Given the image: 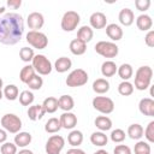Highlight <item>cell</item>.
I'll use <instances>...</instances> for the list:
<instances>
[{
	"mask_svg": "<svg viewBox=\"0 0 154 154\" xmlns=\"http://www.w3.org/2000/svg\"><path fill=\"white\" fill-rule=\"evenodd\" d=\"M24 34V20L18 13H5L0 18V42L6 46L18 43Z\"/></svg>",
	"mask_w": 154,
	"mask_h": 154,
	"instance_id": "6da1fadb",
	"label": "cell"
},
{
	"mask_svg": "<svg viewBox=\"0 0 154 154\" xmlns=\"http://www.w3.org/2000/svg\"><path fill=\"white\" fill-rule=\"evenodd\" d=\"M153 78V69L148 65L140 66L135 73V87L137 90H146L150 87Z\"/></svg>",
	"mask_w": 154,
	"mask_h": 154,
	"instance_id": "7a4b0ae2",
	"label": "cell"
},
{
	"mask_svg": "<svg viewBox=\"0 0 154 154\" xmlns=\"http://www.w3.org/2000/svg\"><path fill=\"white\" fill-rule=\"evenodd\" d=\"M31 66L34 67L35 72H37V75H41V76L49 75L52 72V69H53L52 63L43 54H36L31 61Z\"/></svg>",
	"mask_w": 154,
	"mask_h": 154,
	"instance_id": "3957f363",
	"label": "cell"
},
{
	"mask_svg": "<svg viewBox=\"0 0 154 154\" xmlns=\"http://www.w3.org/2000/svg\"><path fill=\"white\" fill-rule=\"evenodd\" d=\"M0 122H1V125H2V128H4V130L6 132L17 134L22 129V120H20V118L18 116L13 114V113H6L5 116H2Z\"/></svg>",
	"mask_w": 154,
	"mask_h": 154,
	"instance_id": "277c9868",
	"label": "cell"
},
{
	"mask_svg": "<svg viewBox=\"0 0 154 154\" xmlns=\"http://www.w3.org/2000/svg\"><path fill=\"white\" fill-rule=\"evenodd\" d=\"M88 73L87 71H84L83 69H76L73 71H71L69 73V76L66 77V85L71 87V88H76V87H82L84 84H87L88 82Z\"/></svg>",
	"mask_w": 154,
	"mask_h": 154,
	"instance_id": "5b68a950",
	"label": "cell"
},
{
	"mask_svg": "<svg viewBox=\"0 0 154 154\" xmlns=\"http://www.w3.org/2000/svg\"><path fill=\"white\" fill-rule=\"evenodd\" d=\"M94 48L95 52L103 58H116L119 52L118 46L111 41H99Z\"/></svg>",
	"mask_w": 154,
	"mask_h": 154,
	"instance_id": "8992f818",
	"label": "cell"
},
{
	"mask_svg": "<svg viewBox=\"0 0 154 154\" xmlns=\"http://www.w3.org/2000/svg\"><path fill=\"white\" fill-rule=\"evenodd\" d=\"M26 42L36 49H45L48 46V37L41 31L30 30L26 34Z\"/></svg>",
	"mask_w": 154,
	"mask_h": 154,
	"instance_id": "52a82bcc",
	"label": "cell"
},
{
	"mask_svg": "<svg viewBox=\"0 0 154 154\" xmlns=\"http://www.w3.org/2000/svg\"><path fill=\"white\" fill-rule=\"evenodd\" d=\"M93 107L102 114H109L114 111V102L107 96H95L91 101Z\"/></svg>",
	"mask_w": 154,
	"mask_h": 154,
	"instance_id": "ba28073f",
	"label": "cell"
},
{
	"mask_svg": "<svg viewBox=\"0 0 154 154\" xmlns=\"http://www.w3.org/2000/svg\"><path fill=\"white\" fill-rule=\"evenodd\" d=\"M81 17L76 11H67L61 18L60 26L64 31H73L79 24Z\"/></svg>",
	"mask_w": 154,
	"mask_h": 154,
	"instance_id": "9c48e42d",
	"label": "cell"
},
{
	"mask_svg": "<svg viewBox=\"0 0 154 154\" xmlns=\"http://www.w3.org/2000/svg\"><path fill=\"white\" fill-rule=\"evenodd\" d=\"M65 140L60 135H52L48 141L46 142V153L47 154H60V152L64 149Z\"/></svg>",
	"mask_w": 154,
	"mask_h": 154,
	"instance_id": "30bf717a",
	"label": "cell"
},
{
	"mask_svg": "<svg viewBox=\"0 0 154 154\" xmlns=\"http://www.w3.org/2000/svg\"><path fill=\"white\" fill-rule=\"evenodd\" d=\"M26 24L31 30L38 31L45 24V18L40 12H31L26 18Z\"/></svg>",
	"mask_w": 154,
	"mask_h": 154,
	"instance_id": "8fae6325",
	"label": "cell"
},
{
	"mask_svg": "<svg viewBox=\"0 0 154 154\" xmlns=\"http://www.w3.org/2000/svg\"><path fill=\"white\" fill-rule=\"evenodd\" d=\"M61 128L66 130H72L77 125V116L72 112H64L59 118Z\"/></svg>",
	"mask_w": 154,
	"mask_h": 154,
	"instance_id": "7c38bea8",
	"label": "cell"
},
{
	"mask_svg": "<svg viewBox=\"0 0 154 154\" xmlns=\"http://www.w3.org/2000/svg\"><path fill=\"white\" fill-rule=\"evenodd\" d=\"M89 23L93 29H103L107 25V17L102 12H94L89 18Z\"/></svg>",
	"mask_w": 154,
	"mask_h": 154,
	"instance_id": "4fadbf2b",
	"label": "cell"
},
{
	"mask_svg": "<svg viewBox=\"0 0 154 154\" xmlns=\"http://www.w3.org/2000/svg\"><path fill=\"white\" fill-rule=\"evenodd\" d=\"M138 109L144 116L154 117V100L150 99V97L141 99V101L138 103Z\"/></svg>",
	"mask_w": 154,
	"mask_h": 154,
	"instance_id": "5bb4252c",
	"label": "cell"
},
{
	"mask_svg": "<svg viewBox=\"0 0 154 154\" xmlns=\"http://www.w3.org/2000/svg\"><path fill=\"white\" fill-rule=\"evenodd\" d=\"M118 19H119V23L124 26H130L134 20H135V14H134V11L125 7L123 10H120L119 14H118Z\"/></svg>",
	"mask_w": 154,
	"mask_h": 154,
	"instance_id": "9a60e30c",
	"label": "cell"
},
{
	"mask_svg": "<svg viewBox=\"0 0 154 154\" xmlns=\"http://www.w3.org/2000/svg\"><path fill=\"white\" fill-rule=\"evenodd\" d=\"M106 35L112 41H119L123 37V29L118 24L111 23V24L106 25Z\"/></svg>",
	"mask_w": 154,
	"mask_h": 154,
	"instance_id": "2e32d148",
	"label": "cell"
},
{
	"mask_svg": "<svg viewBox=\"0 0 154 154\" xmlns=\"http://www.w3.org/2000/svg\"><path fill=\"white\" fill-rule=\"evenodd\" d=\"M31 134L30 132H26V131H19L14 136V144L17 147H20V148H25L26 146H29L31 143Z\"/></svg>",
	"mask_w": 154,
	"mask_h": 154,
	"instance_id": "e0dca14e",
	"label": "cell"
},
{
	"mask_svg": "<svg viewBox=\"0 0 154 154\" xmlns=\"http://www.w3.org/2000/svg\"><path fill=\"white\" fill-rule=\"evenodd\" d=\"M136 25L141 31H149L153 26V20L152 17L148 14H140L136 19Z\"/></svg>",
	"mask_w": 154,
	"mask_h": 154,
	"instance_id": "ac0fdd59",
	"label": "cell"
},
{
	"mask_svg": "<svg viewBox=\"0 0 154 154\" xmlns=\"http://www.w3.org/2000/svg\"><path fill=\"white\" fill-rule=\"evenodd\" d=\"M71 66H72V61L67 57H60L54 63V69L59 73H64V72L69 71L71 69Z\"/></svg>",
	"mask_w": 154,
	"mask_h": 154,
	"instance_id": "d6986e66",
	"label": "cell"
},
{
	"mask_svg": "<svg viewBox=\"0 0 154 154\" xmlns=\"http://www.w3.org/2000/svg\"><path fill=\"white\" fill-rule=\"evenodd\" d=\"M93 36H94V31L88 25H83V26H81L77 30V40H79V41H82L84 43L90 42L91 38H93Z\"/></svg>",
	"mask_w": 154,
	"mask_h": 154,
	"instance_id": "ffe728a7",
	"label": "cell"
},
{
	"mask_svg": "<svg viewBox=\"0 0 154 154\" xmlns=\"http://www.w3.org/2000/svg\"><path fill=\"white\" fill-rule=\"evenodd\" d=\"M45 114H46V112H45L42 105H34V106H30L29 109H28V117L32 122L42 119V117Z\"/></svg>",
	"mask_w": 154,
	"mask_h": 154,
	"instance_id": "44dd1931",
	"label": "cell"
},
{
	"mask_svg": "<svg viewBox=\"0 0 154 154\" xmlns=\"http://www.w3.org/2000/svg\"><path fill=\"white\" fill-rule=\"evenodd\" d=\"M58 106L64 112H71V109L75 107V101L70 95H61L58 99Z\"/></svg>",
	"mask_w": 154,
	"mask_h": 154,
	"instance_id": "7402d4cb",
	"label": "cell"
},
{
	"mask_svg": "<svg viewBox=\"0 0 154 154\" xmlns=\"http://www.w3.org/2000/svg\"><path fill=\"white\" fill-rule=\"evenodd\" d=\"M90 142H91V144H94L96 147H103L107 144L108 137L102 131H95L90 135Z\"/></svg>",
	"mask_w": 154,
	"mask_h": 154,
	"instance_id": "603a6c76",
	"label": "cell"
},
{
	"mask_svg": "<svg viewBox=\"0 0 154 154\" xmlns=\"http://www.w3.org/2000/svg\"><path fill=\"white\" fill-rule=\"evenodd\" d=\"M117 69H118V66L116 65L114 61L106 60L101 65V73H102L103 77H112L117 73Z\"/></svg>",
	"mask_w": 154,
	"mask_h": 154,
	"instance_id": "cb8c5ba5",
	"label": "cell"
},
{
	"mask_svg": "<svg viewBox=\"0 0 154 154\" xmlns=\"http://www.w3.org/2000/svg\"><path fill=\"white\" fill-rule=\"evenodd\" d=\"M93 90L96 94H106L109 90V82L106 78H97L93 82Z\"/></svg>",
	"mask_w": 154,
	"mask_h": 154,
	"instance_id": "d4e9b609",
	"label": "cell"
},
{
	"mask_svg": "<svg viewBox=\"0 0 154 154\" xmlns=\"http://www.w3.org/2000/svg\"><path fill=\"white\" fill-rule=\"evenodd\" d=\"M69 47H70V52L73 55H82L87 51V43H84V42H82V41H79L77 38L72 40L70 42V46Z\"/></svg>",
	"mask_w": 154,
	"mask_h": 154,
	"instance_id": "484cf974",
	"label": "cell"
},
{
	"mask_svg": "<svg viewBox=\"0 0 154 154\" xmlns=\"http://www.w3.org/2000/svg\"><path fill=\"white\" fill-rule=\"evenodd\" d=\"M94 124L102 132L103 131H108L112 128V120L108 117H106V116H99V117H96L95 120H94Z\"/></svg>",
	"mask_w": 154,
	"mask_h": 154,
	"instance_id": "4316f807",
	"label": "cell"
},
{
	"mask_svg": "<svg viewBox=\"0 0 154 154\" xmlns=\"http://www.w3.org/2000/svg\"><path fill=\"white\" fill-rule=\"evenodd\" d=\"M143 126L141 124H131L129 128H128V135L131 140H136V141H140L143 136Z\"/></svg>",
	"mask_w": 154,
	"mask_h": 154,
	"instance_id": "83f0119b",
	"label": "cell"
},
{
	"mask_svg": "<svg viewBox=\"0 0 154 154\" xmlns=\"http://www.w3.org/2000/svg\"><path fill=\"white\" fill-rule=\"evenodd\" d=\"M67 142L70 146H72L73 148H78V146L82 144L83 142V134L79 130H72L69 135H67Z\"/></svg>",
	"mask_w": 154,
	"mask_h": 154,
	"instance_id": "f1b7e54d",
	"label": "cell"
},
{
	"mask_svg": "<svg viewBox=\"0 0 154 154\" xmlns=\"http://www.w3.org/2000/svg\"><path fill=\"white\" fill-rule=\"evenodd\" d=\"M117 73H118V76L123 81H129L132 77V75H134V69H132V66L130 64H126L125 63V64H122L117 69Z\"/></svg>",
	"mask_w": 154,
	"mask_h": 154,
	"instance_id": "f546056e",
	"label": "cell"
},
{
	"mask_svg": "<svg viewBox=\"0 0 154 154\" xmlns=\"http://www.w3.org/2000/svg\"><path fill=\"white\" fill-rule=\"evenodd\" d=\"M42 107L45 109L46 113H54L59 106H58V99L54 97V96H48L43 100V103H42Z\"/></svg>",
	"mask_w": 154,
	"mask_h": 154,
	"instance_id": "4dcf8cb0",
	"label": "cell"
},
{
	"mask_svg": "<svg viewBox=\"0 0 154 154\" xmlns=\"http://www.w3.org/2000/svg\"><path fill=\"white\" fill-rule=\"evenodd\" d=\"M35 75H36V72H35L34 67H32L31 65H25L24 67H22V70H20V72H19V79H20L23 83L26 84Z\"/></svg>",
	"mask_w": 154,
	"mask_h": 154,
	"instance_id": "1f68e13d",
	"label": "cell"
},
{
	"mask_svg": "<svg viewBox=\"0 0 154 154\" xmlns=\"http://www.w3.org/2000/svg\"><path fill=\"white\" fill-rule=\"evenodd\" d=\"M61 129V125H60V122L58 118L53 117V118H49L46 124H45V131L48 132V134H55L58 132L59 130Z\"/></svg>",
	"mask_w": 154,
	"mask_h": 154,
	"instance_id": "d6a6232c",
	"label": "cell"
},
{
	"mask_svg": "<svg viewBox=\"0 0 154 154\" xmlns=\"http://www.w3.org/2000/svg\"><path fill=\"white\" fill-rule=\"evenodd\" d=\"M4 96L8 100V101H14L16 99H18L19 96V90L17 88V85L14 84H8L4 88Z\"/></svg>",
	"mask_w": 154,
	"mask_h": 154,
	"instance_id": "836d02e7",
	"label": "cell"
},
{
	"mask_svg": "<svg viewBox=\"0 0 154 154\" xmlns=\"http://www.w3.org/2000/svg\"><path fill=\"white\" fill-rule=\"evenodd\" d=\"M118 93L122 96H129L134 93V84L130 83L129 81H123L118 85Z\"/></svg>",
	"mask_w": 154,
	"mask_h": 154,
	"instance_id": "e575fe53",
	"label": "cell"
},
{
	"mask_svg": "<svg viewBox=\"0 0 154 154\" xmlns=\"http://www.w3.org/2000/svg\"><path fill=\"white\" fill-rule=\"evenodd\" d=\"M35 57V53H34V49L30 48V47H23L20 48L19 51V58L24 63H29V61H32Z\"/></svg>",
	"mask_w": 154,
	"mask_h": 154,
	"instance_id": "d590c367",
	"label": "cell"
},
{
	"mask_svg": "<svg viewBox=\"0 0 154 154\" xmlns=\"http://www.w3.org/2000/svg\"><path fill=\"white\" fill-rule=\"evenodd\" d=\"M18 97H19V102H20L22 106H29V105H31L34 102V99H35L34 94L30 90H23L19 94Z\"/></svg>",
	"mask_w": 154,
	"mask_h": 154,
	"instance_id": "8d00e7d4",
	"label": "cell"
},
{
	"mask_svg": "<svg viewBox=\"0 0 154 154\" xmlns=\"http://www.w3.org/2000/svg\"><path fill=\"white\" fill-rule=\"evenodd\" d=\"M26 85L29 87V89H31V90H40L41 88H42V85H43V79H42V77H40V75H35L28 83H26Z\"/></svg>",
	"mask_w": 154,
	"mask_h": 154,
	"instance_id": "74e56055",
	"label": "cell"
},
{
	"mask_svg": "<svg viewBox=\"0 0 154 154\" xmlns=\"http://www.w3.org/2000/svg\"><path fill=\"white\" fill-rule=\"evenodd\" d=\"M135 154H144V153H150V144L148 142H144V141H138L136 144H135Z\"/></svg>",
	"mask_w": 154,
	"mask_h": 154,
	"instance_id": "f35d334b",
	"label": "cell"
},
{
	"mask_svg": "<svg viewBox=\"0 0 154 154\" xmlns=\"http://www.w3.org/2000/svg\"><path fill=\"white\" fill-rule=\"evenodd\" d=\"M125 136H126L125 131L122 129H116V130H112L111 132V140L114 143H122L125 140Z\"/></svg>",
	"mask_w": 154,
	"mask_h": 154,
	"instance_id": "ab89813d",
	"label": "cell"
},
{
	"mask_svg": "<svg viewBox=\"0 0 154 154\" xmlns=\"http://www.w3.org/2000/svg\"><path fill=\"white\" fill-rule=\"evenodd\" d=\"M1 154H17V146L12 142H5L0 147Z\"/></svg>",
	"mask_w": 154,
	"mask_h": 154,
	"instance_id": "60d3db41",
	"label": "cell"
},
{
	"mask_svg": "<svg viewBox=\"0 0 154 154\" xmlns=\"http://www.w3.org/2000/svg\"><path fill=\"white\" fill-rule=\"evenodd\" d=\"M143 135H144V137L147 138V141L149 143H153L154 142V122L153 120L148 123L146 130L143 131Z\"/></svg>",
	"mask_w": 154,
	"mask_h": 154,
	"instance_id": "b9f144b4",
	"label": "cell"
},
{
	"mask_svg": "<svg viewBox=\"0 0 154 154\" xmlns=\"http://www.w3.org/2000/svg\"><path fill=\"white\" fill-rule=\"evenodd\" d=\"M135 6H136V8H137L138 11L144 12V11H147V10L149 8V6H150V0H136V1H135Z\"/></svg>",
	"mask_w": 154,
	"mask_h": 154,
	"instance_id": "7bdbcfd3",
	"label": "cell"
},
{
	"mask_svg": "<svg viewBox=\"0 0 154 154\" xmlns=\"http://www.w3.org/2000/svg\"><path fill=\"white\" fill-rule=\"evenodd\" d=\"M113 154H131V149L125 144H118L114 147Z\"/></svg>",
	"mask_w": 154,
	"mask_h": 154,
	"instance_id": "ee69618b",
	"label": "cell"
},
{
	"mask_svg": "<svg viewBox=\"0 0 154 154\" xmlns=\"http://www.w3.org/2000/svg\"><path fill=\"white\" fill-rule=\"evenodd\" d=\"M144 42L148 47H154V31L153 30H149L144 37Z\"/></svg>",
	"mask_w": 154,
	"mask_h": 154,
	"instance_id": "f6af8a7d",
	"label": "cell"
},
{
	"mask_svg": "<svg viewBox=\"0 0 154 154\" xmlns=\"http://www.w3.org/2000/svg\"><path fill=\"white\" fill-rule=\"evenodd\" d=\"M20 5H22V0H7V6H10L14 10L19 8Z\"/></svg>",
	"mask_w": 154,
	"mask_h": 154,
	"instance_id": "bcb514c9",
	"label": "cell"
},
{
	"mask_svg": "<svg viewBox=\"0 0 154 154\" xmlns=\"http://www.w3.org/2000/svg\"><path fill=\"white\" fill-rule=\"evenodd\" d=\"M66 154H87L83 149H79V148H71L66 152Z\"/></svg>",
	"mask_w": 154,
	"mask_h": 154,
	"instance_id": "7dc6e473",
	"label": "cell"
},
{
	"mask_svg": "<svg viewBox=\"0 0 154 154\" xmlns=\"http://www.w3.org/2000/svg\"><path fill=\"white\" fill-rule=\"evenodd\" d=\"M7 140V132L4 129H0V144L5 143Z\"/></svg>",
	"mask_w": 154,
	"mask_h": 154,
	"instance_id": "c3c4849f",
	"label": "cell"
},
{
	"mask_svg": "<svg viewBox=\"0 0 154 154\" xmlns=\"http://www.w3.org/2000/svg\"><path fill=\"white\" fill-rule=\"evenodd\" d=\"M17 154H34V153H32V152H31L30 149H25V148H24V149L19 150V152H18Z\"/></svg>",
	"mask_w": 154,
	"mask_h": 154,
	"instance_id": "681fc988",
	"label": "cell"
},
{
	"mask_svg": "<svg viewBox=\"0 0 154 154\" xmlns=\"http://www.w3.org/2000/svg\"><path fill=\"white\" fill-rule=\"evenodd\" d=\"M93 154H109L107 150H105V149H99V150H96V152H94Z\"/></svg>",
	"mask_w": 154,
	"mask_h": 154,
	"instance_id": "f907efd6",
	"label": "cell"
},
{
	"mask_svg": "<svg viewBox=\"0 0 154 154\" xmlns=\"http://www.w3.org/2000/svg\"><path fill=\"white\" fill-rule=\"evenodd\" d=\"M2 13H5V7L0 6V14H2Z\"/></svg>",
	"mask_w": 154,
	"mask_h": 154,
	"instance_id": "816d5d0a",
	"label": "cell"
},
{
	"mask_svg": "<svg viewBox=\"0 0 154 154\" xmlns=\"http://www.w3.org/2000/svg\"><path fill=\"white\" fill-rule=\"evenodd\" d=\"M2 97H4V93H2V91H1V89H0V100H1Z\"/></svg>",
	"mask_w": 154,
	"mask_h": 154,
	"instance_id": "f5cc1de1",
	"label": "cell"
},
{
	"mask_svg": "<svg viewBox=\"0 0 154 154\" xmlns=\"http://www.w3.org/2000/svg\"><path fill=\"white\" fill-rule=\"evenodd\" d=\"M2 84H4V83H2V79H1V78H0V89H1V88H2Z\"/></svg>",
	"mask_w": 154,
	"mask_h": 154,
	"instance_id": "db71d44e",
	"label": "cell"
},
{
	"mask_svg": "<svg viewBox=\"0 0 154 154\" xmlns=\"http://www.w3.org/2000/svg\"><path fill=\"white\" fill-rule=\"evenodd\" d=\"M144 154H150V153H144Z\"/></svg>",
	"mask_w": 154,
	"mask_h": 154,
	"instance_id": "11a10c76",
	"label": "cell"
}]
</instances>
